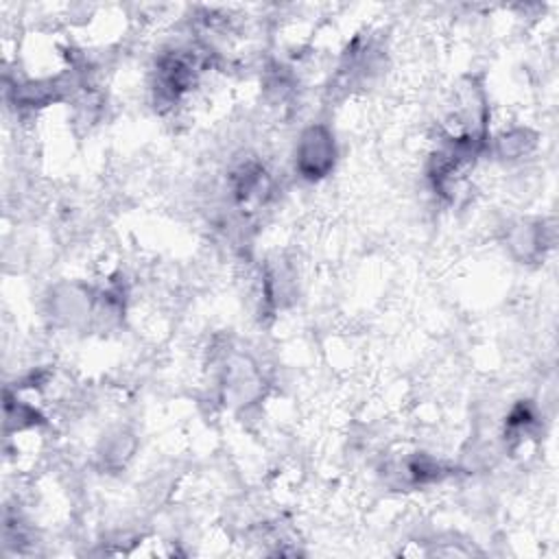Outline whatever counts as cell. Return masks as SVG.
Returning <instances> with one entry per match:
<instances>
[{
    "label": "cell",
    "instance_id": "6da1fadb",
    "mask_svg": "<svg viewBox=\"0 0 559 559\" xmlns=\"http://www.w3.org/2000/svg\"><path fill=\"white\" fill-rule=\"evenodd\" d=\"M334 138L323 124H314L301 133L295 164L306 179H319L328 175L334 166Z\"/></svg>",
    "mask_w": 559,
    "mask_h": 559
}]
</instances>
